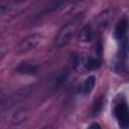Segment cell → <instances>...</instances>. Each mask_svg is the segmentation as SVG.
I'll return each mask as SVG.
<instances>
[{"mask_svg": "<svg viewBox=\"0 0 129 129\" xmlns=\"http://www.w3.org/2000/svg\"><path fill=\"white\" fill-rule=\"evenodd\" d=\"M81 21H82V17L80 15H78L74 19L67 22L59 29V31L55 37V40H54V44L56 47H61V46L66 45L68 42H70V40L76 33L78 25L80 24Z\"/></svg>", "mask_w": 129, "mask_h": 129, "instance_id": "6da1fadb", "label": "cell"}, {"mask_svg": "<svg viewBox=\"0 0 129 129\" xmlns=\"http://www.w3.org/2000/svg\"><path fill=\"white\" fill-rule=\"evenodd\" d=\"M42 36L39 33H32L26 37H24L16 48L17 53H26L35 49L41 42Z\"/></svg>", "mask_w": 129, "mask_h": 129, "instance_id": "7a4b0ae2", "label": "cell"}, {"mask_svg": "<svg viewBox=\"0 0 129 129\" xmlns=\"http://www.w3.org/2000/svg\"><path fill=\"white\" fill-rule=\"evenodd\" d=\"M114 114L116 119L118 120L119 125L122 128L126 129L129 127V110L127 103L125 101H122L115 106Z\"/></svg>", "mask_w": 129, "mask_h": 129, "instance_id": "3957f363", "label": "cell"}, {"mask_svg": "<svg viewBox=\"0 0 129 129\" xmlns=\"http://www.w3.org/2000/svg\"><path fill=\"white\" fill-rule=\"evenodd\" d=\"M37 64L31 60H24L18 63L16 67V72L22 75H34L37 72Z\"/></svg>", "mask_w": 129, "mask_h": 129, "instance_id": "277c9868", "label": "cell"}, {"mask_svg": "<svg viewBox=\"0 0 129 129\" xmlns=\"http://www.w3.org/2000/svg\"><path fill=\"white\" fill-rule=\"evenodd\" d=\"M127 26H128V21L126 18H123L118 21L115 27V32H114V35L117 40H122L124 38L127 31Z\"/></svg>", "mask_w": 129, "mask_h": 129, "instance_id": "5b68a950", "label": "cell"}, {"mask_svg": "<svg viewBox=\"0 0 129 129\" xmlns=\"http://www.w3.org/2000/svg\"><path fill=\"white\" fill-rule=\"evenodd\" d=\"M92 38H93L92 26L90 24H87L81 29L80 34H79V39L80 41H83V42H89L92 40Z\"/></svg>", "mask_w": 129, "mask_h": 129, "instance_id": "8992f818", "label": "cell"}, {"mask_svg": "<svg viewBox=\"0 0 129 129\" xmlns=\"http://www.w3.org/2000/svg\"><path fill=\"white\" fill-rule=\"evenodd\" d=\"M95 84H96V78H95V76H89L86 79L85 84H84V93L86 95H89L93 91V89L95 87Z\"/></svg>", "mask_w": 129, "mask_h": 129, "instance_id": "52a82bcc", "label": "cell"}, {"mask_svg": "<svg viewBox=\"0 0 129 129\" xmlns=\"http://www.w3.org/2000/svg\"><path fill=\"white\" fill-rule=\"evenodd\" d=\"M109 13V11H106V12H104L103 14H101V15H99V17H98V26L99 27H102V28H106L108 25H109V23L111 22V15L110 14H108Z\"/></svg>", "mask_w": 129, "mask_h": 129, "instance_id": "ba28073f", "label": "cell"}, {"mask_svg": "<svg viewBox=\"0 0 129 129\" xmlns=\"http://www.w3.org/2000/svg\"><path fill=\"white\" fill-rule=\"evenodd\" d=\"M68 0H52L50 1L43 9V12L44 13H49V12H52L54 11L56 8H58L61 4H63L64 2H67Z\"/></svg>", "mask_w": 129, "mask_h": 129, "instance_id": "9c48e42d", "label": "cell"}, {"mask_svg": "<svg viewBox=\"0 0 129 129\" xmlns=\"http://www.w3.org/2000/svg\"><path fill=\"white\" fill-rule=\"evenodd\" d=\"M27 118V113L25 111H19L17 112L11 119V123L13 125H19L21 123H23Z\"/></svg>", "mask_w": 129, "mask_h": 129, "instance_id": "30bf717a", "label": "cell"}, {"mask_svg": "<svg viewBox=\"0 0 129 129\" xmlns=\"http://www.w3.org/2000/svg\"><path fill=\"white\" fill-rule=\"evenodd\" d=\"M9 99H10V97L8 96V94H6V93L3 92V91L0 92V109H1L3 106H5V104L8 102Z\"/></svg>", "mask_w": 129, "mask_h": 129, "instance_id": "8fae6325", "label": "cell"}, {"mask_svg": "<svg viewBox=\"0 0 129 129\" xmlns=\"http://www.w3.org/2000/svg\"><path fill=\"white\" fill-rule=\"evenodd\" d=\"M102 105H103L102 100H99V101H97V102L95 103V105H94V110H93L94 115H98V114H99V112H100V110H101V108H102Z\"/></svg>", "mask_w": 129, "mask_h": 129, "instance_id": "7c38bea8", "label": "cell"}, {"mask_svg": "<svg viewBox=\"0 0 129 129\" xmlns=\"http://www.w3.org/2000/svg\"><path fill=\"white\" fill-rule=\"evenodd\" d=\"M5 53H6V47H4V46L0 47V60L3 58V56H4Z\"/></svg>", "mask_w": 129, "mask_h": 129, "instance_id": "4fadbf2b", "label": "cell"}, {"mask_svg": "<svg viewBox=\"0 0 129 129\" xmlns=\"http://www.w3.org/2000/svg\"><path fill=\"white\" fill-rule=\"evenodd\" d=\"M89 128H91V129H92V128H99V129H100V128H101V126H100L99 124H97V123H94V124L90 125V126H89Z\"/></svg>", "mask_w": 129, "mask_h": 129, "instance_id": "5bb4252c", "label": "cell"}, {"mask_svg": "<svg viewBox=\"0 0 129 129\" xmlns=\"http://www.w3.org/2000/svg\"><path fill=\"white\" fill-rule=\"evenodd\" d=\"M21 1H23V0H21Z\"/></svg>", "mask_w": 129, "mask_h": 129, "instance_id": "9a60e30c", "label": "cell"}]
</instances>
